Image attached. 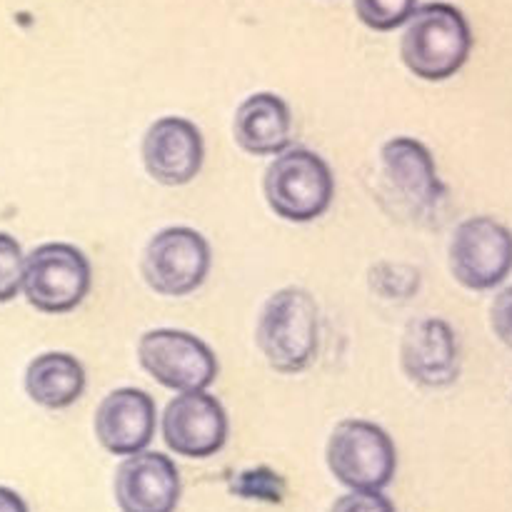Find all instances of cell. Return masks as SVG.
<instances>
[{
    "instance_id": "cell-12",
    "label": "cell",
    "mask_w": 512,
    "mask_h": 512,
    "mask_svg": "<svg viewBox=\"0 0 512 512\" xmlns=\"http://www.w3.org/2000/svg\"><path fill=\"white\" fill-rule=\"evenodd\" d=\"M95 438L115 458H130L153 443L158 430L155 400L140 388H118L100 400L93 418Z\"/></svg>"
},
{
    "instance_id": "cell-16",
    "label": "cell",
    "mask_w": 512,
    "mask_h": 512,
    "mask_svg": "<svg viewBox=\"0 0 512 512\" xmlns=\"http://www.w3.org/2000/svg\"><path fill=\"white\" fill-rule=\"evenodd\" d=\"M25 393L45 410H65L85 393V368L75 355L50 350L35 355L25 368Z\"/></svg>"
},
{
    "instance_id": "cell-21",
    "label": "cell",
    "mask_w": 512,
    "mask_h": 512,
    "mask_svg": "<svg viewBox=\"0 0 512 512\" xmlns=\"http://www.w3.org/2000/svg\"><path fill=\"white\" fill-rule=\"evenodd\" d=\"M0 512H28V505L15 490L0 485Z\"/></svg>"
},
{
    "instance_id": "cell-10",
    "label": "cell",
    "mask_w": 512,
    "mask_h": 512,
    "mask_svg": "<svg viewBox=\"0 0 512 512\" xmlns=\"http://www.w3.org/2000/svg\"><path fill=\"white\" fill-rule=\"evenodd\" d=\"M228 430V413L208 390L178 393L160 415L163 443L180 458H213L228 443Z\"/></svg>"
},
{
    "instance_id": "cell-3",
    "label": "cell",
    "mask_w": 512,
    "mask_h": 512,
    "mask_svg": "<svg viewBox=\"0 0 512 512\" xmlns=\"http://www.w3.org/2000/svg\"><path fill=\"white\" fill-rule=\"evenodd\" d=\"M263 195L278 218L288 223H313L333 205V170L313 150L288 148L270 160L263 175Z\"/></svg>"
},
{
    "instance_id": "cell-20",
    "label": "cell",
    "mask_w": 512,
    "mask_h": 512,
    "mask_svg": "<svg viewBox=\"0 0 512 512\" xmlns=\"http://www.w3.org/2000/svg\"><path fill=\"white\" fill-rule=\"evenodd\" d=\"M490 323H493V330L500 338V343H505L512 350V285L500 290L498 298L493 300Z\"/></svg>"
},
{
    "instance_id": "cell-13",
    "label": "cell",
    "mask_w": 512,
    "mask_h": 512,
    "mask_svg": "<svg viewBox=\"0 0 512 512\" xmlns=\"http://www.w3.org/2000/svg\"><path fill=\"white\" fill-rule=\"evenodd\" d=\"M400 365L423 388H448L460 375V345L453 325L443 318L408 323L400 343Z\"/></svg>"
},
{
    "instance_id": "cell-1",
    "label": "cell",
    "mask_w": 512,
    "mask_h": 512,
    "mask_svg": "<svg viewBox=\"0 0 512 512\" xmlns=\"http://www.w3.org/2000/svg\"><path fill=\"white\" fill-rule=\"evenodd\" d=\"M255 345L275 373L308 370L320 350V310L313 295L303 288L270 295L258 315Z\"/></svg>"
},
{
    "instance_id": "cell-19",
    "label": "cell",
    "mask_w": 512,
    "mask_h": 512,
    "mask_svg": "<svg viewBox=\"0 0 512 512\" xmlns=\"http://www.w3.org/2000/svg\"><path fill=\"white\" fill-rule=\"evenodd\" d=\"M330 512H395V508L383 493H348L335 500Z\"/></svg>"
},
{
    "instance_id": "cell-18",
    "label": "cell",
    "mask_w": 512,
    "mask_h": 512,
    "mask_svg": "<svg viewBox=\"0 0 512 512\" xmlns=\"http://www.w3.org/2000/svg\"><path fill=\"white\" fill-rule=\"evenodd\" d=\"M25 255L18 240L8 233H0V305L18 298L23 285Z\"/></svg>"
},
{
    "instance_id": "cell-5",
    "label": "cell",
    "mask_w": 512,
    "mask_h": 512,
    "mask_svg": "<svg viewBox=\"0 0 512 512\" xmlns=\"http://www.w3.org/2000/svg\"><path fill=\"white\" fill-rule=\"evenodd\" d=\"M93 268L88 255L70 243H43L25 255L20 293L40 313L63 315L90 293Z\"/></svg>"
},
{
    "instance_id": "cell-2",
    "label": "cell",
    "mask_w": 512,
    "mask_h": 512,
    "mask_svg": "<svg viewBox=\"0 0 512 512\" xmlns=\"http://www.w3.org/2000/svg\"><path fill=\"white\" fill-rule=\"evenodd\" d=\"M473 48L468 18L450 3H425L405 23L400 55L415 78L440 83L468 63Z\"/></svg>"
},
{
    "instance_id": "cell-15",
    "label": "cell",
    "mask_w": 512,
    "mask_h": 512,
    "mask_svg": "<svg viewBox=\"0 0 512 512\" xmlns=\"http://www.w3.org/2000/svg\"><path fill=\"white\" fill-rule=\"evenodd\" d=\"M233 138L255 158H275L285 153L293 138V115L288 103L275 93H255L245 98L235 110Z\"/></svg>"
},
{
    "instance_id": "cell-17",
    "label": "cell",
    "mask_w": 512,
    "mask_h": 512,
    "mask_svg": "<svg viewBox=\"0 0 512 512\" xmlns=\"http://www.w3.org/2000/svg\"><path fill=\"white\" fill-rule=\"evenodd\" d=\"M418 8V0H355V13L368 28L395 30L408 23L410 15Z\"/></svg>"
},
{
    "instance_id": "cell-7",
    "label": "cell",
    "mask_w": 512,
    "mask_h": 512,
    "mask_svg": "<svg viewBox=\"0 0 512 512\" xmlns=\"http://www.w3.org/2000/svg\"><path fill=\"white\" fill-rule=\"evenodd\" d=\"M213 250L203 233L185 225L163 228L148 240L140 273L148 288L163 298H185L205 283Z\"/></svg>"
},
{
    "instance_id": "cell-6",
    "label": "cell",
    "mask_w": 512,
    "mask_h": 512,
    "mask_svg": "<svg viewBox=\"0 0 512 512\" xmlns=\"http://www.w3.org/2000/svg\"><path fill=\"white\" fill-rule=\"evenodd\" d=\"M138 363L155 383L175 393H200L218 380L213 348L188 330L155 328L138 340Z\"/></svg>"
},
{
    "instance_id": "cell-14",
    "label": "cell",
    "mask_w": 512,
    "mask_h": 512,
    "mask_svg": "<svg viewBox=\"0 0 512 512\" xmlns=\"http://www.w3.org/2000/svg\"><path fill=\"white\" fill-rule=\"evenodd\" d=\"M113 490L123 512H175L180 503V473L168 455L143 450L123 458L115 470Z\"/></svg>"
},
{
    "instance_id": "cell-11",
    "label": "cell",
    "mask_w": 512,
    "mask_h": 512,
    "mask_svg": "<svg viewBox=\"0 0 512 512\" xmlns=\"http://www.w3.org/2000/svg\"><path fill=\"white\" fill-rule=\"evenodd\" d=\"M140 155L155 183L180 188V185L193 183L203 168V135L188 118L165 115L145 130Z\"/></svg>"
},
{
    "instance_id": "cell-9",
    "label": "cell",
    "mask_w": 512,
    "mask_h": 512,
    "mask_svg": "<svg viewBox=\"0 0 512 512\" xmlns=\"http://www.w3.org/2000/svg\"><path fill=\"white\" fill-rule=\"evenodd\" d=\"M450 273L468 290H493L512 273V230L490 215H475L455 228L448 248Z\"/></svg>"
},
{
    "instance_id": "cell-8",
    "label": "cell",
    "mask_w": 512,
    "mask_h": 512,
    "mask_svg": "<svg viewBox=\"0 0 512 512\" xmlns=\"http://www.w3.org/2000/svg\"><path fill=\"white\" fill-rule=\"evenodd\" d=\"M380 178L383 193L413 220L438 213L445 198V185L435 168L433 153L410 135L390 138L380 148Z\"/></svg>"
},
{
    "instance_id": "cell-4",
    "label": "cell",
    "mask_w": 512,
    "mask_h": 512,
    "mask_svg": "<svg viewBox=\"0 0 512 512\" xmlns=\"http://www.w3.org/2000/svg\"><path fill=\"white\" fill-rule=\"evenodd\" d=\"M330 473L350 493H383L398 473L393 438L370 420H340L325 448Z\"/></svg>"
}]
</instances>
